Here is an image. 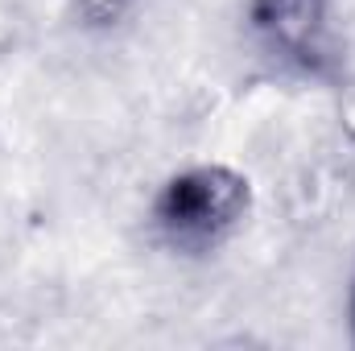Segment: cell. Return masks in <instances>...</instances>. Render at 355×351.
<instances>
[{
  "label": "cell",
  "instance_id": "6da1fadb",
  "mask_svg": "<svg viewBox=\"0 0 355 351\" xmlns=\"http://www.w3.org/2000/svg\"><path fill=\"white\" fill-rule=\"evenodd\" d=\"M252 186L232 166H186L166 178L153 198V228L178 252L223 244L248 215Z\"/></svg>",
  "mask_w": 355,
  "mask_h": 351
},
{
  "label": "cell",
  "instance_id": "7a4b0ae2",
  "mask_svg": "<svg viewBox=\"0 0 355 351\" xmlns=\"http://www.w3.org/2000/svg\"><path fill=\"white\" fill-rule=\"evenodd\" d=\"M248 25L272 58L302 75L335 67L331 0H248Z\"/></svg>",
  "mask_w": 355,
  "mask_h": 351
},
{
  "label": "cell",
  "instance_id": "3957f363",
  "mask_svg": "<svg viewBox=\"0 0 355 351\" xmlns=\"http://www.w3.org/2000/svg\"><path fill=\"white\" fill-rule=\"evenodd\" d=\"M137 0H75V12L83 17V25L91 29H116Z\"/></svg>",
  "mask_w": 355,
  "mask_h": 351
},
{
  "label": "cell",
  "instance_id": "277c9868",
  "mask_svg": "<svg viewBox=\"0 0 355 351\" xmlns=\"http://www.w3.org/2000/svg\"><path fill=\"white\" fill-rule=\"evenodd\" d=\"M352 323H355V289H352Z\"/></svg>",
  "mask_w": 355,
  "mask_h": 351
}]
</instances>
